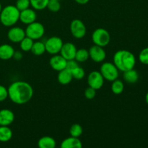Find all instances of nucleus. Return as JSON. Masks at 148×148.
<instances>
[{
    "mask_svg": "<svg viewBox=\"0 0 148 148\" xmlns=\"http://www.w3.org/2000/svg\"><path fill=\"white\" fill-rule=\"evenodd\" d=\"M8 98L17 105H24L28 103L33 96V88L28 82L16 81L9 86Z\"/></svg>",
    "mask_w": 148,
    "mask_h": 148,
    "instance_id": "f257e3e1",
    "label": "nucleus"
},
{
    "mask_svg": "<svg viewBox=\"0 0 148 148\" xmlns=\"http://www.w3.org/2000/svg\"><path fill=\"white\" fill-rule=\"evenodd\" d=\"M113 63L121 72L134 69L136 64V58L131 51L128 50H119L114 53Z\"/></svg>",
    "mask_w": 148,
    "mask_h": 148,
    "instance_id": "f03ea898",
    "label": "nucleus"
},
{
    "mask_svg": "<svg viewBox=\"0 0 148 148\" xmlns=\"http://www.w3.org/2000/svg\"><path fill=\"white\" fill-rule=\"evenodd\" d=\"M20 11L15 5H7L0 12V22L5 27H12L20 20Z\"/></svg>",
    "mask_w": 148,
    "mask_h": 148,
    "instance_id": "7ed1b4c3",
    "label": "nucleus"
},
{
    "mask_svg": "<svg viewBox=\"0 0 148 148\" xmlns=\"http://www.w3.org/2000/svg\"><path fill=\"white\" fill-rule=\"evenodd\" d=\"M92 40L95 45L105 47L109 44L111 41V36L108 30L102 27H99L95 29L92 33Z\"/></svg>",
    "mask_w": 148,
    "mask_h": 148,
    "instance_id": "20e7f679",
    "label": "nucleus"
},
{
    "mask_svg": "<svg viewBox=\"0 0 148 148\" xmlns=\"http://www.w3.org/2000/svg\"><path fill=\"white\" fill-rule=\"evenodd\" d=\"M100 72L103 77L104 79L110 82H113L115 79H118L119 76V70L115 64L111 62H104L101 65Z\"/></svg>",
    "mask_w": 148,
    "mask_h": 148,
    "instance_id": "39448f33",
    "label": "nucleus"
},
{
    "mask_svg": "<svg viewBox=\"0 0 148 148\" xmlns=\"http://www.w3.org/2000/svg\"><path fill=\"white\" fill-rule=\"evenodd\" d=\"M45 33V27L40 23L33 22V23L27 25L25 29V35L27 37L33 39V40L41 38Z\"/></svg>",
    "mask_w": 148,
    "mask_h": 148,
    "instance_id": "423d86ee",
    "label": "nucleus"
},
{
    "mask_svg": "<svg viewBox=\"0 0 148 148\" xmlns=\"http://www.w3.org/2000/svg\"><path fill=\"white\" fill-rule=\"evenodd\" d=\"M44 43L46 51L51 55L58 54L64 44L62 38L58 36H52L49 38Z\"/></svg>",
    "mask_w": 148,
    "mask_h": 148,
    "instance_id": "0eeeda50",
    "label": "nucleus"
},
{
    "mask_svg": "<svg viewBox=\"0 0 148 148\" xmlns=\"http://www.w3.org/2000/svg\"><path fill=\"white\" fill-rule=\"evenodd\" d=\"M70 31L72 36L77 39H81L86 35V27L83 22L79 19H75L70 23Z\"/></svg>",
    "mask_w": 148,
    "mask_h": 148,
    "instance_id": "6e6552de",
    "label": "nucleus"
},
{
    "mask_svg": "<svg viewBox=\"0 0 148 148\" xmlns=\"http://www.w3.org/2000/svg\"><path fill=\"white\" fill-rule=\"evenodd\" d=\"M104 78L98 71H92L88 76V84L89 87L96 90L101 89L104 84Z\"/></svg>",
    "mask_w": 148,
    "mask_h": 148,
    "instance_id": "1a4fd4ad",
    "label": "nucleus"
},
{
    "mask_svg": "<svg viewBox=\"0 0 148 148\" xmlns=\"http://www.w3.org/2000/svg\"><path fill=\"white\" fill-rule=\"evenodd\" d=\"M88 51H89L90 58L96 63H101L103 62L106 57V53L103 49V47L97 45L91 46Z\"/></svg>",
    "mask_w": 148,
    "mask_h": 148,
    "instance_id": "9d476101",
    "label": "nucleus"
},
{
    "mask_svg": "<svg viewBox=\"0 0 148 148\" xmlns=\"http://www.w3.org/2000/svg\"><path fill=\"white\" fill-rule=\"evenodd\" d=\"M25 36V30L20 27H11L7 33V38L12 43H20Z\"/></svg>",
    "mask_w": 148,
    "mask_h": 148,
    "instance_id": "9b49d317",
    "label": "nucleus"
},
{
    "mask_svg": "<svg viewBox=\"0 0 148 148\" xmlns=\"http://www.w3.org/2000/svg\"><path fill=\"white\" fill-rule=\"evenodd\" d=\"M77 48L75 45L70 42L64 43L60 51V54L66 60L75 59L77 52Z\"/></svg>",
    "mask_w": 148,
    "mask_h": 148,
    "instance_id": "f8f14e48",
    "label": "nucleus"
},
{
    "mask_svg": "<svg viewBox=\"0 0 148 148\" xmlns=\"http://www.w3.org/2000/svg\"><path fill=\"white\" fill-rule=\"evenodd\" d=\"M66 62L67 60L65 59L62 55L55 54L49 60V64L53 70L59 72L66 68Z\"/></svg>",
    "mask_w": 148,
    "mask_h": 148,
    "instance_id": "ddd939ff",
    "label": "nucleus"
},
{
    "mask_svg": "<svg viewBox=\"0 0 148 148\" xmlns=\"http://www.w3.org/2000/svg\"><path fill=\"white\" fill-rule=\"evenodd\" d=\"M37 18V14L36 11L32 9L27 8L26 10L20 11V20L23 24L29 25L35 22Z\"/></svg>",
    "mask_w": 148,
    "mask_h": 148,
    "instance_id": "4468645a",
    "label": "nucleus"
},
{
    "mask_svg": "<svg viewBox=\"0 0 148 148\" xmlns=\"http://www.w3.org/2000/svg\"><path fill=\"white\" fill-rule=\"evenodd\" d=\"M14 121V114L10 109L0 110V126H10Z\"/></svg>",
    "mask_w": 148,
    "mask_h": 148,
    "instance_id": "2eb2a0df",
    "label": "nucleus"
},
{
    "mask_svg": "<svg viewBox=\"0 0 148 148\" xmlns=\"http://www.w3.org/2000/svg\"><path fill=\"white\" fill-rule=\"evenodd\" d=\"M62 148H82V143L79 137H69L64 139L61 143Z\"/></svg>",
    "mask_w": 148,
    "mask_h": 148,
    "instance_id": "dca6fc26",
    "label": "nucleus"
},
{
    "mask_svg": "<svg viewBox=\"0 0 148 148\" xmlns=\"http://www.w3.org/2000/svg\"><path fill=\"white\" fill-rule=\"evenodd\" d=\"M57 79L58 82L61 84V85H66L70 83L72 80L73 79V77H72V72L69 71V69H62V70L59 71L57 75Z\"/></svg>",
    "mask_w": 148,
    "mask_h": 148,
    "instance_id": "f3484780",
    "label": "nucleus"
},
{
    "mask_svg": "<svg viewBox=\"0 0 148 148\" xmlns=\"http://www.w3.org/2000/svg\"><path fill=\"white\" fill-rule=\"evenodd\" d=\"M14 49L11 45L2 44L0 46V59L9 60L13 57Z\"/></svg>",
    "mask_w": 148,
    "mask_h": 148,
    "instance_id": "a211bd4d",
    "label": "nucleus"
},
{
    "mask_svg": "<svg viewBox=\"0 0 148 148\" xmlns=\"http://www.w3.org/2000/svg\"><path fill=\"white\" fill-rule=\"evenodd\" d=\"M56 145V140L49 136H43L38 142V146L40 148H54Z\"/></svg>",
    "mask_w": 148,
    "mask_h": 148,
    "instance_id": "6ab92c4d",
    "label": "nucleus"
},
{
    "mask_svg": "<svg viewBox=\"0 0 148 148\" xmlns=\"http://www.w3.org/2000/svg\"><path fill=\"white\" fill-rule=\"evenodd\" d=\"M123 78L127 83L134 84L138 81L139 74L135 69H129L123 72Z\"/></svg>",
    "mask_w": 148,
    "mask_h": 148,
    "instance_id": "aec40b11",
    "label": "nucleus"
},
{
    "mask_svg": "<svg viewBox=\"0 0 148 148\" xmlns=\"http://www.w3.org/2000/svg\"><path fill=\"white\" fill-rule=\"evenodd\" d=\"M12 131L9 126H0V142L7 143L12 137Z\"/></svg>",
    "mask_w": 148,
    "mask_h": 148,
    "instance_id": "412c9836",
    "label": "nucleus"
},
{
    "mask_svg": "<svg viewBox=\"0 0 148 148\" xmlns=\"http://www.w3.org/2000/svg\"><path fill=\"white\" fill-rule=\"evenodd\" d=\"M30 51L36 56H41L46 52L45 43L41 41L34 42Z\"/></svg>",
    "mask_w": 148,
    "mask_h": 148,
    "instance_id": "4be33fe9",
    "label": "nucleus"
},
{
    "mask_svg": "<svg viewBox=\"0 0 148 148\" xmlns=\"http://www.w3.org/2000/svg\"><path fill=\"white\" fill-rule=\"evenodd\" d=\"M89 51L85 49H77L75 54V59L77 62H85L89 59Z\"/></svg>",
    "mask_w": 148,
    "mask_h": 148,
    "instance_id": "5701e85b",
    "label": "nucleus"
},
{
    "mask_svg": "<svg viewBox=\"0 0 148 148\" xmlns=\"http://www.w3.org/2000/svg\"><path fill=\"white\" fill-rule=\"evenodd\" d=\"M111 89L113 93L116 94V95H119V94L122 93L124 91V85L122 81L116 79L112 82Z\"/></svg>",
    "mask_w": 148,
    "mask_h": 148,
    "instance_id": "b1692460",
    "label": "nucleus"
},
{
    "mask_svg": "<svg viewBox=\"0 0 148 148\" xmlns=\"http://www.w3.org/2000/svg\"><path fill=\"white\" fill-rule=\"evenodd\" d=\"M33 43H34V40L33 39L30 38L29 37H25L20 42V49L23 51L27 52L30 51L32 49V46H33Z\"/></svg>",
    "mask_w": 148,
    "mask_h": 148,
    "instance_id": "393cba45",
    "label": "nucleus"
},
{
    "mask_svg": "<svg viewBox=\"0 0 148 148\" xmlns=\"http://www.w3.org/2000/svg\"><path fill=\"white\" fill-rule=\"evenodd\" d=\"M49 0H30V6L35 10H43L46 8Z\"/></svg>",
    "mask_w": 148,
    "mask_h": 148,
    "instance_id": "a878e982",
    "label": "nucleus"
},
{
    "mask_svg": "<svg viewBox=\"0 0 148 148\" xmlns=\"http://www.w3.org/2000/svg\"><path fill=\"white\" fill-rule=\"evenodd\" d=\"M82 132H83V129L79 124H72L69 129V134L72 137H79L82 135Z\"/></svg>",
    "mask_w": 148,
    "mask_h": 148,
    "instance_id": "bb28decb",
    "label": "nucleus"
},
{
    "mask_svg": "<svg viewBox=\"0 0 148 148\" xmlns=\"http://www.w3.org/2000/svg\"><path fill=\"white\" fill-rule=\"evenodd\" d=\"M72 75L73 77V79H77V80H80V79H83L84 77H85V72L83 68L78 66L77 67H76L72 71Z\"/></svg>",
    "mask_w": 148,
    "mask_h": 148,
    "instance_id": "cd10ccee",
    "label": "nucleus"
},
{
    "mask_svg": "<svg viewBox=\"0 0 148 148\" xmlns=\"http://www.w3.org/2000/svg\"><path fill=\"white\" fill-rule=\"evenodd\" d=\"M46 8L49 9V11L52 12H57L61 9L60 1L56 0H49Z\"/></svg>",
    "mask_w": 148,
    "mask_h": 148,
    "instance_id": "c85d7f7f",
    "label": "nucleus"
},
{
    "mask_svg": "<svg viewBox=\"0 0 148 148\" xmlns=\"http://www.w3.org/2000/svg\"><path fill=\"white\" fill-rule=\"evenodd\" d=\"M15 6L20 11H23L30 7V0H17Z\"/></svg>",
    "mask_w": 148,
    "mask_h": 148,
    "instance_id": "c756f323",
    "label": "nucleus"
},
{
    "mask_svg": "<svg viewBox=\"0 0 148 148\" xmlns=\"http://www.w3.org/2000/svg\"><path fill=\"white\" fill-rule=\"evenodd\" d=\"M139 60L143 64L148 65V47L145 48L139 54Z\"/></svg>",
    "mask_w": 148,
    "mask_h": 148,
    "instance_id": "7c9ffc66",
    "label": "nucleus"
},
{
    "mask_svg": "<svg viewBox=\"0 0 148 148\" xmlns=\"http://www.w3.org/2000/svg\"><path fill=\"white\" fill-rule=\"evenodd\" d=\"M84 95L85 97L88 100H92L96 95V90L94 89V88H91V87H88V88H86L84 92Z\"/></svg>",
    "mask_w": 148,
    "mask_h": 148,
    "instance_id": "2f4dec72",
    "label": "nucleus"
},
{
    "mask_svg": "<svg viewBox=\"0 0 148 148\" xmlns=\"http://www.w3.org/2000/svg\"><path fill=\"white\" fill-rule=\"evenodd\" d=\"M8 98V89L0 85V102H3Z\"/></svg>",
    "mask_w": 148,
    "mask_h": 148,
    "instance_id": "473e14b6",
    "label": "nucleus"
},
{
    "mask_svg": "<svg viewBox=\"0 0 148 148\" xmlns=\"http://www.w3.org/2000/svg\"><path fill=\"white\" fill-rule=\"evenodd\" d=\"M78 66H79V65H78V62H77L75 59H71V60H67L66 69H69V71L72 72L74 69L77 67Z\"/></svg>",
    "mask_w": 148,
    "mask_h": 148,
    "instance_id": "72a5a7b5",
    "label": "nucleus"
},
{
    "mask_svg": "<svg viewBox=\"0 0 148 148\" xmlns=\"http://www.w3.org/2000/svg\"><path fill=\"white\" fill-rule=\"evenodd\" d=\"M12 58L17 61L21 60V59H23V53L20 51H14V53Z\"/></svg>",
    "mask_w": 148,
    "mask_h": 148,
    "instance_id": "f704fd0d",
    "label": "nucleus"
},
{
    "mask_svg": "<svg viewBox=\"0 0 148 148\" xmlns=\"http://www.w3.org/2000/svg\"><path fill=\"white\" fill-rule=\"evenodd\" d=\"M77 4H80V5H85V4H88L90 0H75Z\"/></svg>",
    "mask_w": 148,
    "mask_h": 148,
    "instance_id": "c9c22d12",
    "label": "nucleus"
},
{
    "mask_svg": "<svg viewBox=\"0 0 148 148\" xmlns=\"http://www.w3.org/2000/svg\"><path fill=\"white\" fill-rule=\"evenodd\" d=\"M145 101L148 105V92H147V94H146V95H145Z\"/></svg>",
    "mask_w": 148,
    "mask_h": 148,
    "instance_id": "e433bc0d",
    "label": "nucleus"
},
{
    "mask_svg": "<svg viewBox=\"0 0 148 148\" xmlns=\"http://www.w3.org/2000/svg\"><path fill=\"white\" fill-rule=\"evenodd\" d=\"M1 10H2V7H1V3H0V12H1Z\"/></svg>",
    "mask_w": 148,
    "mask_h": 148,
    "instance_id": "4c0bfd02",
    "label": "nucleus"
},
{
    "mask_svg": "<svg viewBox=\"0 0 148 148\" xmlns=\"http://www.w3.org/2000/svg\"><path fill=\"white\" fill-rule=\"evenodd\" d=\"M56 1H60V0H56Z\"/></svg>",
    "mask_w": 148,
    "mask_h": 148,
    "instance_id": "58836bf2",
    "label": "nucleus"
}]
</instances>
